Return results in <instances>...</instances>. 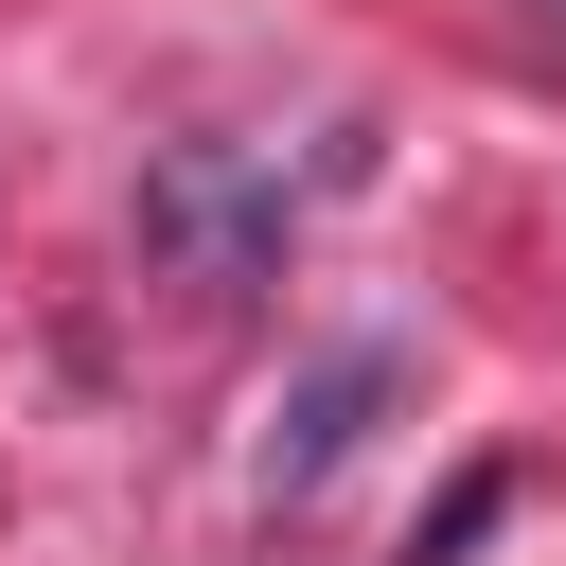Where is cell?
Returning <instances> with one entry per match:
<instances>
[{
  "instance_id": "7a4b0ae2",
  "label": "cell",
  "mask_w": 566,
  "mask_h": 566,
  "mask_svg": "<svg viewBox=\"0 0 566 566\" xmlns=\"http://www.w3.org/2000/svg\"><path fill=\"white\" fill-rule=\"evenodd\" d=\"M389 389H407V354H389V336H354V354H318V371L283 389V424H265V495L301 513V495H318V478H336V460L371 442V407H389Z\"/></svg>"
},
{
  "instance_id": "6da1fadb",
  "label": "cell",
  "mask_w": 566,
  "mask_h": 566,
  "mask_svg": "<svg viewBox=\"0 0 566 566\" xmlns=\"http://www.w3.org/2000/svg\"><path fill=\"white\" fill-rule=\"evenodd\" d=\"M283 230H301L283 159H248V142H159V159H142V248H159L195 301L265 283V265H283Z\"/></svg>"
},
{
  "instance_id": "3957f363",
  "label": "cell",
  "mask_w": 566,
  "mask_h": 566,
  "mask_svg": "<svg viewBox=\"0 0 566 566\" xmlns=\"http://www.w3.org/2000/svg\"><path fill=\"white\" fill-rule=\"evenodd\" d=\"M495 513H513V460H478V478H460V495H442V513L407 531V566H460V548H478Z\"/></svg>"
}]
</instances>
